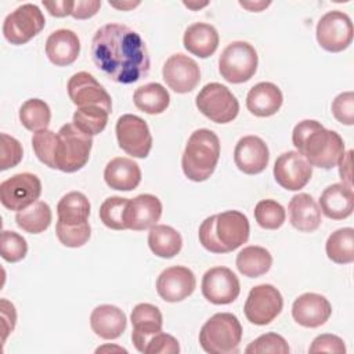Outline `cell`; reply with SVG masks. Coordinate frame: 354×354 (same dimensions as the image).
<instances>
[{
  "mask_svg": "<svg viewBox=\"0 0 354 354\" xmlns=\"http://www.w3.org/2000/svg\"><path fill=\"white\" fill-rule=\"evenodd\" d=\"M196 108L202 115L214 123H230L239 113L236 97L221 83H207L201 88L195 100Z\"/></svg>",
  "mask_w": 354,
  "mask_h": 354,
  "instance_id": "cell-8",
  "label": "cell"
},
{
  "mask_svg": "<svg viewBox=\"0 0 354 354\" xmlns=\"http://www.w3.org/2000/svg\"><path fill=\"white\" fill-rule=\"evenodd\" d=\"M141 1H122V3H115V1H109L111 7H115L118 10H133L137 6H140Z\"/></svg>",
  "mask_w": 354,
  "mask_h": 354,
  "instance_id": "cell-53",
  "label": "cell"
},
{
  "mask_svg": "<svg viewBox=\"0 0 354 354\" xmlns=\"http://www.w3.org/2000/svg\"><path fill=\"white\" fill-rule=\"evenodd\" d=\"M68 95L77 106H101L111 113L112 100L108 91L88 72H77L68 80Z\"/></svg>",
  "mask_w": 354,
  "mask_h": 354,
  "instance_id": "cell-15",
  "label": "cell"
},
{
  "mask_svg": "<svg viewBox=\"0 0 354 354\" xmlns=\"http://www.w3.org/2000/svg\"><path fill=\"white\" fill-rule=\"evenodd\" d=\"M19 120L30 131H39L48 127L51 111L46 101L40 98L26 100L19 108Z\"/></svg>",
  "mask_w": 354,
  "mask_h": 354,
  "instance_id": "cell-36",
  "label": "cell"
},
{
  "mask_svg": "<svg viewBox=\"0 0 354 354\" xmlns=\"http://www.w3.org/2000/svg\"><path fill=\"white\" fill-rule=\"evenodd\" d=\"M308 353H335V354H344L346 353V346L343 339H340L336 335L332 333H324L318 335L310 348Z\"/></svg>",
  "mask_w": 354,
  "mask_h": 354,
  "instance_id": "cell-47",
  "label": "cell"
},
{
  "mask_svg": "<svg viewBox=\"0 0 354 354\" xmlns=\"http://www.w3.org/2000/svg\"><path fill=\"white\" fill-rule=\"evenodd\" d=\"M220 158V140L209 129L195 130L185 145L181 167L187 178L195 183L207 180L216 170Z\"/></svg>",
  "mask_w": 354,
  "mask_h": 354,
  "instance_id": "cell-4",
  "label": "cell"
},
{
  "mask_svg": "<svg viewBox=\"0 0 354 354\" xmlns=\"http://www.w3.org/2000/svg\"><path fill=\"white\" fill-rule=\"evenodd\" d=\"M242 340V325L231 313L210 317L199 332L201 347L209 354L236 353Z\"/></svg>",
  "mask_w": 354,
  "mask_h": 354,
  "instance_id": "cell-5",
  "label": "cell"
},
{
  "mask_svg": "<svg viewBox=\"0 0 354 354\" xmlns=\"http://www.w3.org/2000/svg\"><path fill=\"white\" fill-rule=\"evenodd\" d=\"M218 33L216 28L206 22L189 25L183 36V44L188 53L199 58H209L218 47Z\"/></svg>",
  "mask_w": 354,
  "mask_h": 354,
  "instance_id": "cell-28",
  "label": "cell"
},
{
  "mask_svg": "<svg viewBox=\"0 0 354 354\" xmlns=\"http://www.w3.org/2000/svg\"><path fill=\"white\" fill-rule=\"evenodd\" d=\"M55 234L58 241L66 248H80L90 239L91 227L88 223L80 225H68L61 221L55 224Z\"/></svg>",
  "mask_w": 354,
  "mask_h": 354,
  "instance_id": "cell-42",
  "label": "cell"
},
{
  "mask_svg": "<svg viewBox=\"0 0 354 354\" xmlns=\"http://www.w3.org/2000/svg\"><path fill=\"white\" fill-rule=\"evenodd\" d=\"M283 102L281 88L271 82H260L254 84L246 95L248 111L257 118H268L275 115Z\"/></svg>",
  "mask_w": 354,
  "mask_h": 354,
  "instance_id": "cell-24",
  "label": "cell"
},
{
  "mask_svg": "<svg viewBox=\"0 0 354 354\" xmlns=\"http://www.w3.org/2000/svg\"><path fill=\"white\" fill-rule=\"evenodd\" d=\"M332 113L337 122L346 126L354 124V93L344 91L332 101Z\"/></svg>",
  "mask_w": 354,
  "mask_h": 354,
  "instance_id": "cell-45",
  "label": "cell"
},
{
  "mask_svg": "<svg viewBox=\"0 0 354 354\" xmlns=\"http://www.w3.org/2000/svg\"><path fill=\"white\" fill-rule=\"evenodd\" d=\"M101 7V1L98 0H77L73 1V8L71 15L75 19H87L94 17Z\"/></svg>",
  "mask_w": 354,
  "mask_h": 354,
  "instance_id": "cell-49",
  "label": "cell"
},
{
  "mask_svg": "<svg viewBox=\"0 0 354 354\" xmlns=\"http://www.w3.org/2000/svg\"><path fill=\"white\" fill-rule=\"evenodd\" d=\"M129 199L122 196H109L100 206V218L111 230H127L124 224V210Z\"/></svg>",
  "mask_w": 354,
  "mask_h": 354,
  "instance_id": "cell-39",
  "label": "cell"
},
{
  "mask_svg": "<svg viewBox=\"0 0 354 354\" xmlns=\"http://www.w3.org/2000/svg\"><path fill=\"white\" fill-rule=\"evenodd\" d=\"M235 264L242 275L257 278L270 271L272 256L263 246H246L236 254Z\"/></svg>",
  "mask_w": 354,
  "mask_h": 354,
  "instance_id": "cell-32",
  "label": "cell"
},
{
  "mask_svg": "<svg viewBox=\"0 0 354 354\" xmlns=\"http://www.w3.org/2000/svg\"><path fill=\"white\" fill-rule=\"evenodd\" d=\"M119 147L133 158H147L152 148V136L144 119L137 115H122L116 122Z\"/></svg>",
  "mask_w": 354,
  "mask_h": 354,
  "instance_id": "cell-12",
  "label": "cell"
},
{
  "mask_svg": "<svg viewBox=\"0 0 354 354\" xmlns=\"http://www.w3.org/2000/svg\"><path fill=\"white\" fill-rule=\"evenodd\" d=\"M108 116L109 112L101 106H82L75 111L72 123L83 133L93 137L100 134L106 127Z\"/></svg>",
  "mask_w": 354,
  "mask_h": 354,
  "instance_id": "cell-37",
  "label": "cell"
},
{
  "mask_svg": "<svg viewBox=\"0 0 354 354\" xmlns=\"http://www.w3.org/2000/svg\"><path fill=\"white\" fill-rule=\"evenodd\" d=\"M254 218L264 230H278L285 223L286 212L277 201L263 199L254 207Z\"/></svg>",
  "mask_w": 354,
  "mask_h": 354,
  "instance_id": "cell-38",
  "label": "cell"
},
{
  "mask_svg": "<svg viewBox=\"0 0 354 354\" xmlns=\"http://www.w3.org/2000/svg\"><path fill=\"white\" fill-rule=\"evenodd\" d=\"M270 4L271 1H239V6L253 12H260L264 8H267Z\"/></svg>",
  "mask_w": 354,
  "mask_h": 354,
  "instance_id": "cell-52",
  "label": "cell"
},
{
  "mask_svg": "<svg viewBox=\"0 0 354 354\" xmlns=\"http://www.w3.org/2000/svg\"><path fill=\"white\" fill-rule=\"evenodd\" d=\"M28 253V243L22 235L15 231L4 230L0 239V254L8 263L21 261Z\"/></svg>",
  "mask_w": 354,
  "mask_h": 354,
  "instance_id": "cell-41",
  "label": "cell"
},
{
  "mask_svg": "<svg viewBox=\"0 0 354 354\" xmlns=\"http://www.w3.org/2000/svg\"><path fill=\"white\" fill-rule=\"evenodd\" d=\"M53 220L50 206L44 201H36L24 210L17 212V225L28 234H40L46 231Z\"/></svg>",
  "mask_w": 354,
  "mask_h": 354,
  "instance_id": "cell-34",
  "label": "cell"
},
{
  "mask_svg": "<svg viewBox=\"0 0 354 354\" xmlns=\"http://www.w3.org/2000/svg\"><path fill=\"white\" fill-rule=\"evenodd\" d=\"M93 148V137L79 130L73 123L64 124L57 133L54 153L55 169L75 173L86 166Z\"/></svg>",
  "mask_w": 354,
  "mask_h": 354,
  "instance_id": "cell-6",
  "label": "cell"
},
{
  "mask_svg": "<svg viewBox=\"0 0 354 354\" xmlns=\"http://www.w3.org/2000/svg\"><path fill=\"white\" fill-rule=\"evenodd\" d=\"M90 326L93 332L105 340L118 339L127 326L126 314L116 306H97L90 315Z\"/></svg>",
  "mask_w": 354,
  "mask_h": 354,
  "instance_id": "cell-26",
  "label": "cell"
},
{
  "mask_svg": "<svg viewBox=\"0 0 354 354\" xmlns=\"http://www.w3.org/2000/svg\"><path fill=\"white\" fill-rule=\"evenodd\" d=\"M180 351L178 340L165 332H158L148 340L145 354H177Z\"/></svg>",
  "mask_w": 354,
  "mask_h": 354,
  "instance_id": "cell-46",
  "label": "cell"
},
{
  "mask_svg": "<svg viewBox=\"0 0 354 354\" xmlns=\"http://www.w3.org/2000/svg\"><path fill=\"white\" fill-rule=\"evenodd\" d=\"M239 292V279L230 268L213 267L203 274L202 295L212 304H230L236 300Z\"/></svg>",
  "mask_w": 354,
  "mask_h": 354,
  "instance_id": "cell-14",
  "label": "cell"
},
{
  "mask_svg": "<svg viewBox=\"0 0 354 354\" xmlns=\"http://www.w3.org/2000/svg\"><path fill=\"white\" fill-rule=\"evenodd\" d=\"M148 246L155 256L171 259L180 253L183 248V238L173 227L166 224H155L148 232Z\"/></svg>",
  "mask_w": 354,
  "mask_h": 354,
  "instance_id": "cell-30",
  "label": "cell"
},
{
  "mask_svg": "<svg viewBox=\"0 0 354 354\" xmlns=\"http://www.w3.org/2000/svg\"><path fill=\"white\" fill-rule=\"evenodd\" d=\"M257 51L248 41H232L218 58V72L224 80L239 84L250 80L257 71Z\"/></svg>",
  "mask_w": 354,
  "mask_h": 354,
  "instance_id": "cell-7",
  "label": "cell"
},
{
  "mask_svg": "<svg viewBox=\"0 0 354 354\" xmlns=\"http://www.w3.org/2000/svg\"><path fill=\"white\" fill-rule=\"evenodd\" d=\"M0 311H1V330H3V343L6 342L7 336L14 330L15 321H17V313L12 303H10L6 299H1L0 301Z\"/></svg>",
  "mask_w": 354,
  "mask_h": 354,
  "instance_id": "cell-48",
  "label": "cell"
},
{
  "mask_svg": "<svg viewBox=\"0 0 354 354\" xmlns=\"http://www.w3.org/2000/svg\"><path fill=\"white\" fill-rule=\"evenodd\" d=\"M104 180L112 189L131 191L141 183V169L133 159L118 156L106 163Z\"/></svg>",
  "mask_w": 354,
  "mask_h": 354,
  "instance_id": "cell-27",
  "label": "cell"
},
{
  "mask_svg": "<svg viewBox=\"0 0 354 354\" xmlns=\"http://www.w3.org/2000/svg\"><path fill=\"white\" fill-rule=\"evenodd\" d=\"M162 216V203L158 196L141 194L129 199L124 210V224L127 230L144 231L153 227Z\"/></svg>",
  "mask_w": 354,
  "mask_h": 354,
  "instance_id": "cell-20",
  "label": "cell"
},
{
  "mask_svg": "<svg viewBox=\"0 0 354 354\" xmlns=\"http://www.w3.org/2000/svg\"><path fill=\"white\" fill-rule=\"evenodd\" d=\"M130 321L133 325L131 340L134 347L140 351H145V346L151 336L162 330L163 326V317L160 310L149 303H140L137 304L131 314Z\"/></svg>",
  "mask_w": 354,
  "mask_h": 354,
  "instance_id": "cell-22",
  "label": "cell"
},
{
  "mask_svg": "<svg viewBox=\"0 0 354 354\" xmlns=\"http://www.w3.org/2000/svg\"><path fill=\"white\" fill-rule=\"evenodd\" d=\"M58 221L68 225H80L88 223L90 202L87 196L79 191L65 194L57 205Z\"/></svg>",
  "mask_w": 354,
  "mask_h": 354,
  "instance_id": "cell-31",
  "label": "cell"
},
{
  "mask_svg": "<svg viewBox=\"0 0 354 354\" xmlns=\"http://www.w3.org/2000/svg\"><path fill=\"white\" fill-rule=\"evenodd\" d=\"M209 4V1H203V3H192V1H184V6L185 7H188V8H191V10H199V8H202V7H206Z\"/></svg>",
  "mask_w": 354,
  "mask_h": 354,
  "instance_id": "cell-55",
  "label": "cell"
},
{
  "mask_svg": "<svg viewBox=\"0 0 354 354\" xmlns=\"http://www.w3.org/2000/svg\"><path fill=\"white\" fill-rule=\"evenodd\" d=\"M162 76L166 84L178 94L192 91L201 82V69L198 64L181 53L170 55L163 68Z\"/></svg>",
  "mask_w": 354,
  "mask_h": 354,
  "instance_id": "cell-17",
  "label": "cell"
},
{
  "mask_svg": "<svg viewBox=\"0 0 354 354\" xmlns=\"http://www.w3.org/2000/svg\"><path fill=\"white\" fill-rule=\"evenodd\" d=\"M43 6L47 8L50 15L62 18L66 15H71L73 8L72 0H54V1H43Z\"/></svg>",
  "mask_w": 354,
  "mask_h": 354,
  "instance_id": "cell-50",
  "label": "cell"
},
{
  "mask_svg": "<svg viewBox=\"0 0 354 354\" xmlns=\"http://www.w3.org/2000/svg\"><path fill=\"white\" fill-rule=\"evenodd\" d=\"M80 53V40L71 29L54 30L46 40V55L55 66L73 64Z\"/></svg>",
  "mask_w": 354,
  "mask_h": 354,
  "instance_id": "cell-23",
  "label": "cell"
},
{
  "mask_svg": "<svg viewBox=\"0 0 354 354\" xmlns=\"http://www.w3.org/2000/svg\"><path fill=\"white\" fill-rule=\"evenodd\" d=\"M351 155H353L351 149L344 152L337 165H339V176H340L343 184L353 188V183H351Z\"/></svg>",
  "mask_w": 354,
  "mask_h": 354,
  "instance_id": "cell-51",
  "label": "cell"
},
{
  "mask_svg": "<svg viewBox=\"0 0 354 354\" xmlns=\"http://www.w3.org/2000/svg\"><path fill=\"white\" fill-rule=\"evenodd\" d=\"M290 351L286 340L274 332L264 333L254 339L249 346L245 348L246 354H263V353H272V354H288Z\"/></svg>",
  "mask_w": 354,
  "mask_h": 354,
  "instance_id": "cell-43",
  "label": "cell"
},
{
  "mask_svg": "<svg viewBox=\"0 0 354 354\" xmlns=\"http://www.w3.org/2000/svg\"><path fill=\"white\" fill-rule=\"evenodd\" d=\"M104 351H123V353H126L127 350H124L122 347H118V346H102V347H98L95 350V353H104Z\"/></svg>",
  "mask_w": 354,
  "mask_h": 354,
  "instance_id": "cell-54",
  "label": "cell"
},
{
  "mask_svg": "<svg viewBox=\"0 0 354 354\" xmlns=\"http://www.w3.org/2000/svg\"><path fill=\"white\" fill-rule=\"evenodd\" d=\"M332 315L329 300L318 293H303L292 304L293 319L304 328H318Z\"/></svg>",
  "mask_w": 354,
  "mask_h": 354,
  "instance_id": "cell-21",
  "label": "cell"
},
{
  "mask_svg": "<svg viewBox=\"0 0 354 354\" xmlns=\"http://www.w3.org/2000/svg\"><path fill=\"white\" fill-rule=\"evenodd\" d=\"M354 209L353 188L343 183L326 187L319 196V210L332 220H343L351 216Z\"/></svg>",
  "mask_w": 354,
  "mask_h": 354,
  "instance_id": "cell-25",
  "label": "cell"
},
{
  "mask_svg": "<svg viewBox=\"0 0 354 354\" xmlns=\"http://www.w3.org/2000/svg\"><path fill=\"white\" fill-rule=\"evenodd\" d=\"M290 224L300 232H314L321 225V210L310 194L292 196L289 205Z\"/></svg>",
  "mask_w": 354,
  "mask_h": 354,
  "instance_id": "cell-29",
  "label": "cell"
},
{
  "mask_svg": "<svg viewBox=\"0 0 354 354\" xmlns=\"http://www.w3.org/2000/svg\"><path fill=\"white\" fill-rule=\"evenodd\" d=\"M283 307L281 292L270 283H261L250 289L245 301V317L249 322L263 326L274 321Z\"/></svg>",
  "mask_w": 354,
  "mask_h": 354,
  "instance_id": "cell-11",
  "label": "cell"
},
{
  "mask_svg": "<svg viewBox=\"0 0 354 354\" xmlns=\"http://www.w3.org/2000/svg\"><path fill=\"white\" fill-rule=\"evenodd\" d=\"M22 156L24 151L21 142L17 138L3 133L0 144V169L7 170L17 166L22 160Z\"/></svg>",
  "mask_w": 354,
  "mask_h": 354,
  "instance_id": "cell-44",
  "label": "cell"
},
{
  "mask_svg": "<svg viewBox=\"0 0 354 354\" xmlns=\"http://www.w3.org/2000/svg\"><path fill=\"white\" fill-rule=\"evenodd\" d=\"M292 142L297 149L296 152L311 166L325 170L335 167L344 153L343 138L313 119L301 120L295 126Z\"/></svg>",
  "mask_w": 354,
  "mask_h": 354,
  "instance_id": "cell-2",
  "label": "cell"
},
{
  "mask_svg": "<svg viewBox=\"0 0 354 354\" xmlns=\"http://www.w3.org/2000/svg\"><path fill=\"white\" fill-rule=\"evenodd\" d=\"M270 160L267 144L257 136H245L239 138L234 149L235 166L245 174L261 173Z\"/></svg>",
  "mask_w": 354,
  "mask_h": 354,
  "instance_id": "cell-19",
  "label": "cell"
},
{
  "mask_svg": "<svg viewBox=\"0 0 354 354\" xmlns=\"http://www.w3.org/2000/svg\"><path fill=\"white\" fill-rule=\"evenodd\" d=\"M195 288V274L184 266L169 267L156 279V292L167 303H177L187 299L194 293Z\"/></svg>",
  "mask_w": 354,
  "mask_h": 354,
  "instance_id": "cell-18",
  "label": "cell"
},
{
  "mask_svg": "<svg viewBox=\"0 0 354 354\" xmlns=\"http://www.w3.org/2000/svg\"><path fill=\"white\" fill-rule=\"evenodd\" d=\"M249 220L238 210L209 216L199 227L201 245L210 253H230L249 239Z\"/></svg>",
  "mask_w": 354,
  "mask_h": 354,
  "instance_id": "cell-3",
  "label": "cell"
},
{
  "mask_svg": "<svg viewBox=\"0 0 354 354\" xmlns=\"http://www.w3.org/2000/svg\"><path fill=\"white\" fill-rule=\"evenodd\" d=\"M326 256L336 264H350L354 261V230L351 227L333 231L325 243Z\"/></svg>",
  "mask_w": 354,
  "mask_h": 354,
  "instance_id": "cell-35",
  "label": "cell"
},
{
  "mask_svg": "<svg viewBox=\"0 0 354 354\" xmlns=\"http://www.w3.org/2000/svg\"><path fill=\"white\" fill-rule=\"evenodd\" d=\"M133 101L140 111L148 115H159L167 109L170 104V94L159 83H147L136 88Z\"/></svg>",
  "mask_w": 354,
  "mask_h": 354,
  "instance_id": "cell-33",
  "label": "cell"
},
{
  "mask_svg": "<svg viewBox=\"0 0 354 354\" xmlns=\"http://www.w3.org/2000/svg\"><path fill=\"white\" fill-rule=\"evenodd\" d=\"M275 181L288 191H299L313 176V166L296 151L281 153L274 163Z\"/></svg>",
  "mask_w": 354,
  "mask_h": 354,
  "instance_id": "cell-16",
  "label": "cell"
},
{
  "mask_svg": "<svg viewBox=\"0 0 354 354\" xmlns=\"http://www.w3.org/2000/svg\"><path fill=\"white\" fill-rule=\"evenodd\" d=\"M46 25L40 8L32 3H25L10 12L3 22V35L14 46L28 43L37 36Z\"/></svg>",
  "mask_w": 354,
  "mask_h": 354,
  "instance_id": "cell-9",
  "label": "cell"
},
{
  "mask_svg": "<svg viewBox=\"0 0 354 354\" xmlns=\"http://www.w3.org/2000/svg\"><path fill=\"white\" fill-rule=\"evenodd\" d=\"M91 58L108 79L131 84L145 77L151 59L141 36L122 24L101 26L91 40Z\"/></svg>",
  "mask_w": 354,
  "mask_h": 354,
  "instance_id": "cell-1",
  "label": "cell"
},
{
  "mask_svg": "<svg viewBox=\"0 0 354 354\" xmlns=\"http://www.w3.org/2000/svg\"><path fill=\"white\" fill-rule=\"evenodd\" d=\"M57 145V134L48 129L39 130L33 133L32 147L37 159L48 166L50 169H55L54 165V153Z\"/></svg>",
  "mask_w": 354,
  "mask_h": 354,
  "instance_id": "cell-40",
  "label": "cell"
},
{
  "mask_svg": "<svg viewBox=\"0 0 354 354\" xmlns=\"http://www.w3.org/2000/svg\"><path fill=\"white\" fill-rule=\"evenodd\" d=\"M315 36L318 44L325 51L340 53L353 41V22L343 11H328L319 18Z\"/></svg>",
  "mask_w": 354,
  "mask_h": 354,
  "instance_id": "cell-10",
  "label": "cell"
},
{
  "mask_svg": "<svg viewBox=\"0 0 354 354\" xmlns=\"http://www.w3.org/2000/svg\"><path fill=\"white\" fill-rule=\"evenodd\" d=\"M41 194V183L36 174L17 173L0 184L1 205L19 212L35 203Z\"/></svg>",
  "mask_w": 354,
  "mask_h": 354,
  "instance_id": "cell-13",
  "label": "cell"
}]
</instances>
